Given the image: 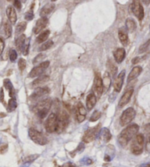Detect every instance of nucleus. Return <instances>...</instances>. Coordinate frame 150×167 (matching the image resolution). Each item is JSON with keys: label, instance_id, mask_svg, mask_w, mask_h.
Here are the masks:
<instances>
[{"label": "nucleus", "instance_id": "obj_41", "mask_svg": "<svg viewBox=\"0 0 150 167\" xmlns=\"http://www.w3.org/2000/svg\"><path fill=\"white\" fill-rule=\"evenodd\" d=\"M24 18L26 20H27V21H31V20L34 19V13H33L32 9H31V11L27 12V13L25 14Z\"/></svg>", "mask_w": 150, "mask_h": 167}, {"label": "nucleus", "instance_id": "obj_33", "mask_svg": "<svg viewBox=\"0 0 150 167\" xmlns=\"http://www.w3.org/2000/svg\"><path fill=\"white\" fill-rule=\"evenodd\" d=\"M53 45H54V42H53L52 41H51V40H49V41H46L45 43L43 44L40 46V47H39V51L47 50V49H50Z\"/></svg>", "mask_w": 150, "mask_h": 167}, {"label": "nucleus", "instance_id": "obj_12", "mask_svg": "<svg viewBox=\"0 0 150 167\" xmlns=\"http://www.w3.org/2000/svg\"><path fill=\"white\" fill-rule=\"evenodd\" d=\"M125 70H122L118 74V76L115 78L114 82H113V88H114L115 91L117 93L120 92L121 90H122V85L124 83V77H125Z\"/></svg>", "mask_w": 150, "mask_h": 167}, {"label": "nucleus", "instance_id": "obj_27", "mask_svg": "<svg viewBox=\"0 0 150 167\" xmlns=\"http://www.w3.org/2000/svg\"><path fill=\"white\" fill-rule=\"evenodd\" d=\"M118 36L120 38V41L122 43V45H124V47L127 46L128 42H129V38H128L127 34L126 33V32H124V30H120L118 32Z\"/></svg>", "mask_w": 150, "mask_h": 167}, {"label": "nucleus", "instance_id": "obj_32", "mask_svg": "<svg viewBox=\"0 0 150 167\" xmlns=\"http://www.w3.org/2000/svg\"><path fill=\"white\" fill-rule=\"evenodd\" d=\"M77 115L84 116H86L87 115V110L81 102H78L77 104Z\"/></svg>", "mask_w": 150, "mask_h": 167}, {"label": "nucleus", "instance_id": "obj_7", "mask_svg": "<svg viewBox=\"0 0 150 167\" xmlns=\"http://www.w3.org/2000/svg\"><path fill=\"white\" fill-rule=\"evenodd\" d=\"M135 116V111L133 108H128L124 110L120 116V123L121 126L127 125L133 120Z\"/></svg>", "mask_w": 150, "mask_h": 167}, {"label": "nucleus", "instance_id": "obj_1", "mask_svg": "<svg viewBox=\"0 0 150 167\" xmlns=\"http://www.w3.org/2000/svg\"><path fill=\"white\" fill-rule=\"evenodd\" d=\"M138 130L139 127L138 124H133L122 130L118 137V142L120 146L122 147H125L128 142L136 135Z\"/></svg>", "mask_w": 150, "mask_h": 167}, {"label": "nucleus", "instance_id": "obj_52", "mask_svg": "<svg viewBox=\"0 0 150 167\" xmlns=\"http://www.w3.org/2000/svg\"><path fill=\"white\" fill-rule=\"evenodd\" d=\"M143 2H144V3H147V5L149 4V3L150 2V1H143Z\"/></svg>", "mask_w": 150, "mask_h": 167}, {"label": "nucleus", "instance_id": "obj_39", "mask_svg": "<svg viewBox=\"0 0 150 167\" xmlns=\"http://www.w3.org/2000/svg\"><path fill=\"white\" fill-rule=\"evenodd\" d=\"M108 68L111 70V73L113 76H115L117 73V67L115 66L111 62H108Z\"/></svg>", "mask_w": 150, "mask_h": 167}, {"label": "nucleus", "instance_id": "obj_35", "mask_svg": "<svg viewBox=\"0 0 150 167\" xmlns=\"http://www.w3.org/2000/svg\"><path fill=\"white\" fill-rule=\"evenodd\" d=\"M46 57L45 55V54H44V53H40V54L38 55H37L35 58H34V59L33 60V63H42V61H43V59H45V58Z\"/></svg>", "mask_w": 150, "mask_h": 167}, {"label": "nucleus", "instance_id": "obj_38", "mask_svg": "<svg viewBox=\"0 0 150 167\" xmlns=\"http://www.w3.org/2000/svg\"><path fill=\"white\" fill-rule=\"evenodd\" d=\"M17 52L15 49H10V52H9V58H10V60L11 62H15L17 59Z\"/></svg>", "mask_w": 150, "mask_h": 167}, {"label": "nucleus", "instance_id": "obj_24", "mask_svg": "<svg viewBox=\"0 0 150 167\" xmlns=\"http://www.w3.org/2000/svg\"><path fill=\"white\" fill-rule=\"evenodd\" d=\"M3 83L5 89L9 91V95H10V97L11 98H15V89L10 80H9V79H5V80H4Z\"/></svg>", "mask_w": 150, "mask_h": 167}, {"label": "nucleus", "instance_id": "obj_28", "mask_svg": "<svg viewBox=\"0 0 150 167\" xmlns=\"http://www.w3.org/2000/svg\"><path fill=\"white\" fill-rule=\"evenodd\" d=\"M126 27H127L128 32H133L136 29V24H135V21L131 18H128L126 20L125 22Z\"/></svg>", "mask_w": 150, "mask_h": 167}, {"label": "nucleus", "instance_id": "obj_3", "mask_svg": "<svg viewBox=\"0 0 150 167\" xmlns=\"http://www.w3.org/2000/svg\"><path fill=\"white\" fill-rule=\"evenodd\" d=\"M144 136L141 133L135 135V139H133L130 146L131 152L135 155H141L144 150Z\"/></svg>", "mask_w": 150, "mask_h": 167}, {"label": "nucleus", "instance_id": "obj_54", "mask_svg": "<svg viewBox=\"0 0 150 167\" xmlns=\"http://www.w3.org/2000/svg\"><path fill=\"white\" fill-rule=\"evenodd\" d=\"M149 29H150V26H149Z\"/></svg>", "mask_w": 150, "mask_h": 167}, {"label": "nucleus", "instance_id": "obj_40", "mask_svg": "<svg viewBox=\"0 0 150 167\" xmlns=\"http://www.w3.org/2000/svg\"><path fill=\"white\" fill-rule=\"evenodd\" d=\"M38 157H39V155H32L30 156H28V157L25 159V162L26 163H31V162H32V161H34V160H36Z\"/></svg>", "mask_w": 150, "mask_h": 167}, {"label": "nucleus", "instance_id": "obj_25", "mask_svg": "<svg viewBox=\"0 0 150 167\" xmlns=\"http://www.w3.org/2000/svg\"><path fill=\"white\" fill-rule=\"evenodd\" d=\"M26 44V36L24 34H22L16 38V48L18 51H22Z\"/></svg>", "mask_w": 150, "mask_h": 167}, {"label": "nucleus", "instance_id": "obj_20", "mask_svg": "<svg viewBox=\"0 0 150 167\" xmlns=\"http://www.w3.org/2000/svg\"><path fill=\"white\" fill-rule=\"evenodd\" d=\"M87 108L88 111H91L95 106L97 102V97L94 93H91L87 97Z\"/></svg>", "mask_w": 150, "mask_h": 167}, {"label": "nucleus", "instance_id": "obj_47", "mask_svg": "<svg viewBox=\"0 0 150 167\" xmlns=\"http://www.w3.org/2000/svg\"><path fill=\"white\" fill-rule=\"evenodd\" d=\"M4 98H5V94H4L3 88L0 89V102H4Z\"/></svg>", "mask_w": 150, "mask_h": 167}, {"label": "nucleus", "instance_id": "obj_37", "mask_svg": "<svg viewBox=\"0 0 150 167\" xmlns=\"http://www.w3.org/2000/svg\"><path fill=\"white\" fill-rule=\"evenodd\" d=\"M18 69L21 71H23L26 69V66H27V62H26L25 59L23 58H20L19 60H18Z\"/></svg>", "mask_w": 150, "mask_h": 167}, {"label": "nucleus", "instance_id": "obj_13", "mask_svg": "<svg viewBox=\"0 0 150 167\" xmlns=\"http://www.w3.org/2000/svg\"><path fill=\"white\" fill-rule=\"evenodd\" d=\"M133 91H134L133 89H128L127 91H126L125 92H124V94L122 95V97H121L120 102H119V104H118L119 107L123 108L128 103V102H130L132 95H133Z\"/></svg>", "mask_w": 150, "mask_h": 167}, {"label": "nucleus", "instance_id": "obj_18", "mask_svg": "<svg viewBox=\"0 0 150 167\" xmlns=\"http://www.w3.org/2000/svg\"><path fill=\"white\" fill-rule=\"evenodd\" d=\"M54 8L55 5L54 3H47L40 10V16L41 17H46L48 15H49L54 10Z\"/></svg>", "mask_w": 150, "mask_h": 167}, {"label": "nucleus", "instance_id": "obj_43", "mask_svg": "<svg viewBox=\"0 0 150 167\" xmlns=\"http://www.w3.org/2000/svg\"><path fill=\"white\" fill-rule=\"evenodd\" d=\"M5 41L2 37H0V57L2 55L4 49H5Z\"/></svg>", "mask_w": 150, "mask_h": 167}, {"label": "nucleus", "instance_id": "obj_11", "mask_svg": "<svg viewBox=\"0 0 150 167\" xmlns=\"http://www.w3.org/2000/svg\"><path fill=\"white\" fill-rule=\"evenodd\" d=\"M131 10L133 13L138 18L139 21H141L144 17V10L142 5L139 1H134L131 5Z\"/></svg>", "mask_w": 150, "mask_h": 167}, {"label": "nucleus", "instance_id": "obj_46", "mask_svg": "<svg viewBox=\"0 0 150 167\" xmlns=\"http://www.w3.org/2000/svg\"><path fill=\"white\" fill-rule=\"evenodd\" d=\"M7 148H8V146L7 144H2L1 146H0V154H4L5 152H7Z\"/></svg>", "mask_w": 150, "mask_h": 167}, {"label": "nucleus", "instance_id": "obj_36", "mask_svg": "<svg viewBox=\"0 0 150 167\" xmlns=\"http://www.w3.org/2000/svg\"><path fill=\"white\" fill-rule=\"evenodd\" d=\"M101 116V113L98 111H95L94 113H92V115L91 116L90 119H89V121L90 122H96L98 121L99 119Z\"/></svg>", "mask_w": 150, "mask_h": 167}, {"label": "nucleus", "instance_id": "obj_5", "mask_svg": "<svg viewBox=\"0 0 150 167\" xmlns=\"http://www.w3.org/2000/svg\"><path fill=\"white\" fill-rule=\"evenodd\" d=\"M29 136L32 139V141L37 144L43 146V145L46 144L48 142L47 139L45 137V135L34 128H30L29 130Z\"/></svg>", "mask_w": 150, "mask_h": 167}, {"label": "nucleus", "instance_id": "obj_26", "mask_svg": "<svg viewBox=\"0 0 150 167\" xmlns=\"http://www.w3.org/2000/svg\"><path fill=\"white\" fill-rule=\"evenodd\" d=\"M102 84H103V89L105 91V92L109 89L110 86L111 84V75L109 74V72H105V74L103 75V78H102Z\"/></svg>", "mask_w": 150, "mask_h": 167}, {"label": "nucleus", "instance_id": "obj_8", "mask_svg": "<svg viewBox=\"0 0 150 167\" xmlns=\"http://www.w3.org/2000/svg\"><path fill=\"white\" fill-rule=\"evenodd\" d=\"M45 130L49 133H56L57 128V115L52 113L48 116L45 124Z\"/></svg>", "mask_w": 150, "mask_h": 167}, {"label": "nucleus", "instance_id": "obj_4", "mask_svg": "<svg viewBox=\"0 0 150 167\" xmlns=\"http://www.w3.org/2000/svg\"><path fill=\"white\" fill-rule=\"evenodd\" d=\"M101 124H99L97 126L86 130L83 136V141L85 143H90L98 136L100 132Z\"/></svg>", "mask_w": 150, "mask_h": 167}, {"label": "nucleus", "instance_id": "obj_31", "mask_svg": "<svg viewBox=\"0 0 150 167\" xmlns=\"http://www.w3.org/2000/svg\"><path fill=\"white\" fill-rule=\"evenodd\" d=\"M17 102H16V98H11L8 101V104H7V110L8 112H12L17 108Z\"/></svg>", "mask_w": 150, "mask_h": 167}, {"label": "nucleus", "instance_id": "obj_45", "mask_svg": "<svg viewBox=\"0 0 150 167\" xmlns=\"http://www.w3.org/2000/svg\"><path fill=\"white\" fill-rule=\"evenodd\" d=\"M13 5H14L15 8H16L18 10H20L21 9L22 5H21V2L20 1H18V0H16V1H14L13 2Z\"/></svg>", "mask_w": 150, "mask_h": 167}, {"label": "nucleus", "instance_id": "obj_29", "mask_svg": "<svg viewBox=\"0 0 150 167\" xmlns=\"http://www.w3.org/2000/svg\"><path fill=\"white\" fill-rule=\"evenodd\" d=\"M27 23L26 21H21L18 23L16 27V36H21L24 32L26 28H27Z\"/></svg>", "mask_w": 150, "mask_h": 167}, {"label": "nucleus", "instance_id": "obj_14", "mask_svg": "<svg viewBox=\"0 0 150 167\" xmlns=\"http://www.w3.org/2000/svg\"><path fill=\"white\" fill-rule=\"evenodd\" d=\"M48 23V19L47 17H41L37 21L35 27L34 28V34H38L47 26Z\"/></svg>", "mask_w": 150, "mask_h": 167}, {"label": "nucleus", "instance_id": "obj_22", "mask_svg": "<svg viewBox=\"0 0 150 167\" xmlns=\"http://www.w3.org/2000/svg\"><path fill=\"white\" fill-rule=\"evenodd\" d=\"M12 26H11V23L9 22L8 21H5V23L3 24L2 26V32L4 36L6 38H10L12 35Z\"/></svg>", "mask_w": 150, "mask_h": 167}, {"label": "nucleus", "instance_id": "obj_30", "mask_svg": "<svg viewBox=\"0 0 150 167\" xmlns=\"http://www.w3.org/2000/svg\"><path fill=\"white\" fill-rule=\"evenodd\" d=\"M49 35H50V31L49 30H45L44 32H41L39 36H38L36 38V41L38 44L43 43L44 41H45L48 38Z\"/></svg>", "mask_w": 150, "mask_h": 167}, {"label": "nucleus", "instance_id": "obj_42", "mask_svg": "<svg viewBox=\"0 0 150 167\" xmlns=\"http://www.w3.org/2000/svg\"><path fill=\"white\" fill-rule=\"evenodd\" d=\"M29 41L25 44L23 50H22V52H23V55H27L29 53Z\"/></svg>", "mask_w": 150, "mask_h": 167}, {"label": "nucleus", "instance_id": "obj_15", "mask_svg": "<svg viewBox=\"0 0 150 167\" xmlns=\"http://www.w3.org/2000/svg\"><path fill=\"white\" fill-rule=\"evenodd\" d=\"M49 91H50V90L48 87L37 88L30 96V98L33 99V100H36V99L40 98V97L46 95L47 93H49Z\"/></svg>", "mask_w": 150, "mask_h": 167}, {"label": "nucleus", "instance_id": "obj_48", "mask_svg": "<svg viewBox=\"0 0 150 167\" xmlns=\"http://www.w3.org/2000/svg\"><path fill=\"white\" fill-rule=\"evenodd\" d=\"M144 130L147 135H150V124H147L144 126Z\"/></svg>", "mask_w": 150, "mask_h": 167}, {"label": "nucleus", "instance_id": "obj_50", "mask_svg": "<svg viewBox=\"0 0 150 167\" xmlns=\"http://www.w3.org/2000/svg\"><path fill=\"white\" fill-rule=\"evenodd\" d=\"M62 167H77L76 165H74L73 163H70V162H68V163H65V164L62 166Z\"/></svg>", "mask_w": 150, "mask_h": 167}, {"label": "nucleus", "instance_id": "obj_34", "mask_svg": "<svg viewBox=\"0 0 150 167\" xmlns=\"http://www.w3.org/2000/svg\"><path fill=\"white\" fill-rule=\"evenodd\" d=\"M149 47H150V39H149L147 41L145 42L144 44H142L140 48H139L138 52L141 54V53L146 52V51L148 50V49L149 48Z\"/></svg>", "mask_w": 150, "mask_h": 167}, {"label": "nucleus", "instance_id": "obj_16", "mask_svg": "<svg viewBox=\"0 0 150 167\" xmlns=\"http://www.w3.org/2000/svg\"><path fill=\"white\" fill-rule=\"evenodd\" d=\"M6 13L8 18L9 21L12 24V25H15L16 21H17V14H16V10L12 6H8L6 9Z\"/></svg>", "mask_w": 150, "mask_h": 167}, {"label": "nucleus", "instance_id": "obj_51", "mask_svg": "<svg viewBox=\"0 0 150 167\" xmlns=\"http://www.w3.org/2000/svg\"><path fill=\"white\" fill-rule=\"evenodd\" d=\"M140 167H150V162L146 163H144V164H141L140 166Z\"/></svg>", "mask_w": 150, "mask_h": 167}, {"label": "nucleus", "instance_id": "obj_49", "mask_svg": "<svg viewBox=\"0 0 150 167\" xmlns=\"http://www.w3.org/2000/svg\"><path fill=\"white\" fill-rule=\"evenodd\" d=\"M141 60V58L140 57H135V58H134L133 60H132V63L133 64L138 63L140 62Z\"/></svg>", "mask_w": 150, "mask_h": 167}, {"label": "nucleus", "instance_id": "obj_9", "mask_svg": "<svg viewBox=\"0 0 150 167\" xmlns=\"http://www.w3.org/2000/svg\"><path fill=\"white\" fill-rule=\"evenodd\" d=\"M93 91H94L95 96L100 98L103 93V84H102V79L100 74H96L93 82Z\"/></svg>", "mask_w": 150, "mask_h": 167}, {"label": "nucleus", "instance_id": "obj_23", "mask_svg": "<svg viewBox=\"0 0 150 167\" xmlns=\"http://www.w3.org/2000/svg\"><path fill=\"white\" fill-rule=\"evenodd\" d=\"M100 138L104 142H109V141L111 139V133L110 130L108 128H102L100 130V134H99Z\"/></svg>", "mask_w": 150, "mask_h": 167}, {"label": "nucleus", "instance_id": "obj_17", "mask_svg": "<svg viewBox=\"0 0 150 167\" xmlns=\"http://www.w3.org/2000/svg\"><path fill=\"white\" fill-rule=\"evenodd\" d=\"M49 80V76L48 75H41V76L38 77V78L33 80L31 83V86L32 88H39L40 85H43L45 82Z\"/></svg>", "mask_w": 150, "mask_h": 167}, {"label": "nucleus", "instance_id": "obj_53", "mask_svg": "<svg viewBox=\"0 0 150 167\" xmlns=\"http://www.w3.org/2000/svg\"><path fill=\"white\" fill-rule=\"evenodd\" d=\"M23 167H29V166H23Z\"/></svg>", "mask_w": 150, "mask_h": 167}, {"label": "nucleus", "instance_id": "obj_10", "mask_svg": "<svg viewBox=\"0 0 150 167\" xmlns=\"http://www.w3.org/2000/svg\"><path fill=\"white\" fill-rule=\"evenodd\" d=\"M49 65H50V62H49L48 60L42 62V63H40L38 66L33 68L32 70H31L30 72H29V78H36V77L41 76V74H43L44 71H45V69L49 66Z\"/></svg>", "mask_w": 150, "mask_h": 167}, {"label": "nucleus", "instance_id": "obj_44", "mask_svg": "<svg viewBox=\"0 0 150 167\" xmlns=\"http://www.w3.org/2000/svg\"><path fill=\"white\" fill-rule=\"evenodd\" d=\"M80 163H82V164L84 165H90L92 163V161L91 159L88 158H84L80 161Z\"/></svg>", "mask_w": 150, "mask_h": 167}, {"label": "nucleus", "instance_id": "obj_2", "mask_svg": "<svg viewBox=\"0 0 150 167\" xmlns=\"http://www.w3.org/2000/svg\"><path fill=\"white\" fill-rule=\"evenodd\" d=\"M52 101L50 98L44 99L34 106V111L40 119H44L50 111Z\"/></svg>", "mask_w": 150, "mask_h": 167}, {"label": "nucleus", "instance_id": "obj_6", "mask_svg": "<svg viewBox=\"0 0 150 167\" xmlns=\"http://www.w3.org/2000/svg\"><path fill=\"white\" fill-rule=\"evenodd\" d=\"M69 124V116L65 111H61L57 115V128L56 133H60L65 130Z\"/></svg>", "mask_w": 150, "mask_h": 167}, {"label": "nucleus", "instance_id": "obj_21", "mask_svg": "<svg viewBox=\"0 0 150 167\" xmlns=\"http://www.w3.org/2000/svg\"><path fill=\"white\" fill-rule=\"evenodd\" d=\"M141 71L142 68L141 66H135L133 68L127 77V82H131L132 80H133L134 79L138 78L141 73Z\"/></svg>", "mask_w": 150, "mask_h": 167}, {"label": "nucleus", "instance_id": "obj_19", "mask_svg": "<svg viewBox=\"0 0 150 167\" xmlns=\"http://www.w3.org/2000/svg\"><path fill=\"white\" fill-rule=\"evenodd\" d=\"M126 52L124 48H119L113 52V57L116 63H120L124 60Z\"/></svg>", "mask_w": 150, "mask_h": 167}]
</instances>
